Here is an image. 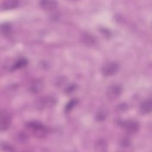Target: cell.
Segmentation results:
<instances>
[{
    "label": "cell",
    "instance_id": "obj_18",
    "mask_svg": "<svg viewBox=\"0 0 152 152\" xmlns=\"http://www.w3.org/2000/svg\"><path fill=\"white\" fill-rule=\"evenodd\" d=\"M75 89V86L74 85H69L66 89V93H71Z\"/></svg>",
    "mask_w": 152,
    "mask_h": 152
},
{
    "label": "cell",
    "instance_id": "obj_4",
    "mask_svg": "<svg viewBox=\"0 0 152 152\" xmlns=\"http://www.w3.org/2000/svg\"><path fill=\"white\" fill-rule=\"evenodd\" d=\"M122 91V88L118 84L111 86L106 93L107 98L109 100H113L120 96Z\"/></svg>",
    "mask_w": 152,
    "mask_h": 152
},
{
    "label": "cell",
    "instance_id": "obj_16",
    "mask_svg": "<svg viewBox=\"0 0 152 152\" xmlns=\"http://www.w3.org/2000/svg\"><path fill=\"white\" fill-rule=\"evenodd\" d=\"M106 117V114L103 111H99L96 115V120L99 122L103 121Z\"/></svg>",
    "mask_w": 152,
    "mask_h": 152
},
{
    "label": "cell",
    "instance_id": "obj_12",
    "mask_svg": "<svg viewBox=\"0 0 152 152\" xmlns=\"http://www.w3.org/2000/svg\"><path fill=\"white\" fill-rule=\"evenodd\" d=\"M28 61L26 58H20L18 59L14 65L12 66V69H21L26 67L27 65Z\"/></svg>",
    "mask_w": 152,
    "mask_h": 152
},
{
    "label": "cell",
    "instance_id": "obj_5",
    "mask_svg": "<svg viewBox=\"0 0 152 152\" xmlns=\"http://www.w3.org/2000/svg\"><path fill=\"white\" fill-rule=\"evenodd\" d=\"M11 117L10 114L6 110H1L0 116L1 131H4L8 128L11 124Z\"/></svg>",
    "mask_w": 152,
    "mask_h": 152
},
{
    "label": "cell",
    "instance_id": "obj_17",
    "mask_svg": "<svg viewBox=\"0 0 152 152\" xmlns=\"http://www.w3.org/2000/svg\"><path fill=\"white\" fill-rule=\"evenodd\" d=\"M1 148L3 150L5 151H12L14 150V149L13 148V147L12 146H11L10 145L6 144V143H4L1 144Z\"/></svg>",
    "mask_w": 152,
    "mask_h": 152
},
{
    "label": "cell",
    "instance_id": "obj_15",
    "mask_svg": "<svg viewBox=\"0 0 152 152\" xmlns=\"http://www.w3.org/2000/svg\"><path fill=\"white\" fill-rule=\"evenodd\" d=\"M78 103V100L74 99H72L71 101H69L66 105L65 106V111L66 112H70L77 104Z\"/></svg>",
    "mask_w": 152,
    "mask_h": 152
},
{
    "label": "cell",
    "instance_id": "obj_8",
    "mask_svg": "<svg viewBox=\"0 0 152 152\" xmlns=\"http://www.w3.org/2000/svg\"><path fill=\"white\" fill-rule=\"evenodd\" d=\"M140 112L142 114H148L151 110V100L148 99L144 101L140 105Z\"/></svg>",
    "mask_w": 152,
    "mask_h": 152
},
{
    "label": "cell",
    "instance_id": "obj_3",
    "mask_svg": "<svg viewBox=\"0 0 152 152\" xmlns=\"http://www.w3.org/2000/svg\"><path fill=\"white\" fill-rule=\"evenodd\" d=\"M121 126L129 134H135L140 129L138 122L135 120H127L120 122Z\"/></svg>",
    "mask_w": 152,
    "mask_h": 152
},
{
    "label": "cell",
    "instance_id": "obj_7",
    "mask_svg": "<svg viewBox=\"0 0 152 152\" xmlns=\"http://www.w3.org/2000/svg\"><path fill=\"white\" fill-rule=\"evenodd\" d=\"M40 7L46 10H53L58 6V2L54 1H41L39 2Z\"/></svg>",
    "mask_w": 152,
    "mask_h": 152
},
{
    "label": "cell",
    "instance_id": "obj_2",
    "mask_svg": "<svg viewBox=\"0 0 152 152\" xmlns=\"http://www.w3.org/2000/svg\"><path fill=\"white\" fill-rule=\"evenodd\" d=\"M119 68V64L117 62H109L106 63L102 66L101 69V72L104 76H112L118 72Z\"/></svg>",
    "mask_w": 152,
    "mask_h": 152
},
{
    "label": "cell",
    "instance_id": "obj_14",
    "mask_svg": "<svg viewBox=\"0 0 152 152\" xmlns=\"http://www.w3.org/2000/svg\"><path fill=\"white\" fill-rule=\"evenodd\" d=\"M11 27L8 23H4L1 26V32L4 36H7L11 32Z\"/></svg>",
    "mask_w": 152,
    "mask_h": 152
},
{
    "label": "cell",
    "instance_id": "obj_6",
    "mask_svg": "<svg viewBox=\"0 0 152 152\" xmlns=\"http://www.w3.org/2000/svg\"><path fill=\"white\" fill-rule=\"evenodd\" d=\"M56 99L51 96L43 97L40 99L38 105L40 107H51L53 105H55L56 103Z\"/></svg>",
    "mask_w": 152,
    "mask_h": 152
},
{
    "label": "cell",
    "instance_id": "obj_11",
    "mask_svg": "<svg viewBox=\"0 0 152 152\" xmlns=\"http://www.w3.org/2000/svg\"><path fill=\"white\" fill-rule=\"evenodd\" d=\"M43 88V83L40 80L33 81L29 87L30 91L33 93H37L41 91Z\"/></svg>",
    "mask_w": 152,
    "mask_h": 152
},
{
    "label": "cell",
    "instance_id": "obj_9",
    "mask_svg": "<svg viewBox=\"0 0 152 152\" xmlns=\"http://www.w3.org/2000/svg\"><path fill=\"white\" fill-rule=\"evenodd\" d=\"M18 5V2L15 0H7L4 1L1 5V8L2 10H11L16 8Z\"/></svg>",
    "mask_w": 152,
    "mask_h": 152
},
{
    "label": "cell",
    "instance_id": "obj_1",
    "mask_svg": "<svg viewBox=\"0 0 152 152\" xmlns=\"http://www.w3.org/2000/svg\"><path fill=\"white\" fill-rule=\"evenodd\" d=\"M26 127L38 138H43L47 134L45 126L37 121H30L27 123Z\"/></svg>",
    "mask_w": 152,
    "mask_h": 152
},
{
    "label": "cell",
    "instance_id": "obj_10",
    "mask_svg": "<svg viewBox=\"0 0 152 152\" xmlns=\"http://www.w3.org/2000/svg\"><path fill=\"white\" fill-rule=\"evenodd\" d=\"M81 39L84 44L90 46H94L97 43L96 39L91 34L88 33H84L81 36Z\"/></svg>",
    "mask_w": 152,
    "mask_h": 152
},
{
    "label": "cell",
    "instance_id": "obj_13",
    "mask_svg": "<svg viewBox=\"0 0 152 152\" xmlns=\"http://www.w3.org/2000/svg\"><path fill=\"white\" fill-rule=\"evenodd\" d=\"M107 145L106 141L102 140H99L98 141L96 142L95 145V148L97 151H103L106 150Z\"/></svg>",
    "mask_w": 152,
    "mask_h": 152
}]
</instances>
